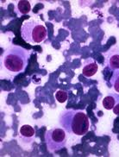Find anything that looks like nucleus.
<instances>
[{
	"label": "nucleus",
	"instance_id": "9b49d317",
	"mask_svg": "<svg viewBox=\"0 0 119 157\" xmlns=\"http://www.w3.org/2000/svg\"><path fill=\"white\" fill-rule=\"evenodd\" d=\"M110 84L115 91L119 93V71H116L113 73L110 78Z\"/></svg>",
	"mask_w": 119,
	"mask_h": 157
},
{
	"label": "nucleus",
	"instance_id": "0eeeda50",
	"mask_svg": "<svg viewBox=\"0 0 119 157\" xmlns=\"http://www.w3.org/2000/svg\"><path fill=\"white\" fill-rule=\"evenodd\" d=\"M98 69V66L96 60L92 58H90L85 61L82 69V74L86 78H90L96 74Z\"/></svg>",
	"mask_w": 119,
	"mask_h": 157
},
{
	"label": "nucleus",
	"instance_id": "f8f14e48",
	"mask_svg": "<svg viewBox=\"0 0 119 157\" xmlns=\"http://www.w3.org/2000/svg\"><path fill=\"white\" fill-rule=\"evenodd\" d=\"M112 110H113V113L114 114L119 116V101L116 104V105H115Z\"/></svg>",
	"mask_w": 119,
	"mask_h": 157
},
{
	"label": "nucleus",
	"instance_id": "39448f33",
	"mask_svg": "<svg viewBox=\"0 0 119 157\" xmlns=\"http://www.w3.org/2000/svg\"><path fill=\"white\" fill-rule=\"evenodd\" d=\"M106 64L111 70L119 69V48L117 47L111 48L106 57Z\"/></svg>",
	"mask_w": 119,
	"mask_h": 157
},
{
	"label": "nucleus",
	"instance_id": "20e7f679",
	"mask_svg": "<svg viewBox=\"0 0 119 157\" xmlns=\"http://www.w3.org/2000/svg\"><path fill=\"white\" fill-rule=\"evenodd\" d=\"M45 143L49 152H56L66 147L67 134L65 129L53 128L47 130L45 134Z\"/></svg>",
	"mask_w": 119,
	"mask_h": 157
},
{
	"label": "nucleus",
	"instance_id": "f03ea898",
	"mask_svg": "<svg viewBox=\"0 0 119 157\" xmlns=\"http://www.w3.org/2000/svg\"><path fill=\"white\" fill-rule=\"evenodd\" d=\"M29 54L26 48L17 45H11L5 50L2 57V64L6 71L18 74L27 67Z\"/></svg>",
	"mask_w": 119,
	"mask_h": 157
},
{
	"label": "nucleus",
	"instance_id": "1a4fd4ad",
	"mask_svg": "<svg viewBox=\"0 0 119 157\" xmlns=\"http://www.w3.org/2000/svg\"><path fill=\"white\" fill-rule=\"evenodd\" d=\"M117 102L118 101L117 99L116 95H108V96L104 98V99L102 101V105H103L105 109L110 111V110H112L114 108V106Z\"/></svg>",
	"mask_w": 119,
	"mask_h": 157
},
{
	"label": "nucleus",
	"instance_id": "6e6552de",
	"mask_svg": "<svg viewBox=\"0 0 119 157\" xmlns=\"http://www.w3.org/2000/svg\"><path fill=\"white\" fill-rule=\"evenodd\" d=\"M31 5L28 0H20L16 5V12L19 15H25L31 11Z\"/></svg>",
	"mask_w": 119,
	"mask_h": 157
},
{
	"label": "nucleus",
	"instance_id": "423d86ee",
	"mask_svg": "<svg viewBox=\"0 0 119 157\" xmlns=\"http://www.w3.org/2000/svg\"><path fill=\"white\" fill-rule=\"evenodd\" d=\"M19 136H20V139L23 143L28 144V143H32L34 141L35 136H36V130L32 126L29 124H24L20 128Z\"/></svg>",
	"mask_w": 119,
	"mask_h": 157
},
{
	"label": "nucleus",
	"instance_id": "f257e3e1",
	"mask_svg": "<svg viewBox=\"0 0 119 157\" xmlns=\"http://www.w3.org/2000/svg\"><path fill=\"white\" fill-rule=\"evenodd\" d=\"M59 123L62 129L69 134L83 136L86 134L90 127L87 114L81 110H66L60 113Z\"/></svg>",
	"mask_w": 119,
	"mask_h": 157
},
{
	"label": "nucleus",
	"instance_id": "7ed1b4c3",
	"mask_svg": "<svg viewBox=\"0 0 119 157\" xmlns=\"http://www.w3.org/2000/svg\"><path fill=\"white\" fill-rule=\"evenodd\" d=\"M22 37L26 42L36 44L43 42L48 37V30L46 27L38 23L36 20L24 21L21 28Z\"/></svg>",
	"mask_w": 119,
	"mask_h": 157
},
{
	"label": "nucleus",
	"instance_id": "9d476101",
	"mask_svg": "<svg viewBox=\"0 0 119 157\" xmlns=\"http://www.w3.org/2000/svg\"><path fill=\"white\" fill-rule=\"evenodd\" d=\"M67 98H68V94H67V92L65 90H58L55 93V99L60 104L67 101Z\"/></svg>",
	"mask_w": 119,
	"mask_h": 157
}]
</instances>
